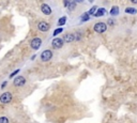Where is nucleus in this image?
Masks as SVG:
<instances>
[{
	"label": "nucleus",
	"instance_id": "6e6552de",
	"mask_svg": "<svg viewBox=\"0 0 137 123\" xmlns=\"http://www.w3.org/2000/svg\"><path fill=\"white\" fill-rule=\"evenodd\" d=\"M41 11L44 13V14H46V15H49L50 13H52V9H50V7L48 5V4H46V3H43L42 4V7H41Z\"/></svg>",
	"mask_w": 137,
	"mask_h": 123
},
{
	"label": "nucleus",
	"instance_id": "f03ea898",
	"mask_svg": "<svg viewBox=\"0 0 137 123\" xmlns=\"http://www.w3.org/2000/svg\"><path fill=\"white\" fill-rule=\"evenodd\" d=\"M11 101H12V94L10 92H5L0 96V102L3 103V104H8V103L11 102Z\"/></svg>",
	"mask_w": 137,
	"mask_h": 123
},
{
	"label": "nucleus",
	"instance_id": "f3484780",
	"mask_svg": "<svg viewBox=\"0 0 137 123\" xmlns=\"http://www.w3.org/2000/svg\"><path fill=\"white\" fill-rule=\"evenodd\" d=\"M62 31H63V29H62V28H58V29H56V30L54 31V34H53V36H55V37H56V36H58L59 33H61Z\"/></svg>",
	"mask_w": 137,
	"mask_h": 123
},
{
	"label": "nucleus",
	"instance_id": "9d476101",
	"mask_svg": "<svg viewBox=\"0 0 137 123\" xmlns=\"http://www.w3.org/2000/svg\"><path fill=\"white\" fill-rule=\"evenodd\" d=\"M106 13V10L104 9V8H101V9H99L98 10V12L95 13V17H100V16H102V15H104Z\"/></svg>",
	"mask_w": 137,
	"mask_h": 123
},
{
	"label": "nucleus",
	"instance_id": "4be33fe9",
	"mask_svg": "<svg viewBox=\"0 0 137 123\" xmlns=\"http://www.w3.org/2000/svg\"><path fill=\"white\" fill-rule=\"evenodd\" d=\"M132 2L133 3H137V0H132Z\"/></svg>",
	"mask_w": 137,
	"mask_h": 123
},
{
	"label": "nucleus",
	"instance_id": "39448f33",
	"mask_svg": "<svg viewBox=\"0 0 137 123\" xmlns=\"http://www.w3.org/2000/svg\"><path fill=\"white\" fill-rule=\"evenodd\" d=\"M13 84H14V86H16V87H21V86H24L25 84H26V79L22 76H17L15 79H14V81H13Z\"/></svg>",
	"mask_w": 137,
	"mask_h": 123
},
{
	"label": "nucleus",
	"instance_id": "f8f14e48",
	"mask_svg": "<svg viewBox=\"0 0 137 123\" xmlns=\"http://www.w3.org/2000/svg\"><path fill=\"white\" fill-rule=\"evenodd\" d=\"M98 10H99L98 7H95V5L92 7V8H91V10L89 11V15H95V13L98 12Z\"/></svg>",
	"mask_w": 137,
	"mask_h": 123
},
{
	"label": "nucleus",
	"instance_id": "1a4fd4ad",
	"mask_svg": "<svg viewBox=\"0 0 137 123\" xmlns=\"http://www.w3.org/2000/svg\"><path fill=\"white\" fill-rule=\"evenodd\" d=\"M74 40H75V38H74V34H72V33H67V34H65L64 38H63V41H65L66 43H71Z\"/></svg>",
	"mask_w": 137,
	"mask_h": 123
},
{
	"label": "nucleus",
	"instance_id": "aec40b11",
	"mask_svg": "<svg viewBox=\"0 0 137 123\" xmlns=\"http://www.w3.org/2000/svg\"><path fill=\"white\" fill-rule=\"evenodd\" d=\"M108 24H109V25H113L115 23H113V20H112V19H108Z\"/></svg>",
	"mask_w": 137,
	"mask_h": 123
},
{
	"label": "nucleus",
	"instance_id": "4468645a",
	"mask_svg": "<svg viewBox=\"0 0 137 123\" xmlns=\"http://www.w3.org/2000/svg\"><path fill=\"white\" fill-rule=\"evenodd\" d=\"M125 12L129 13V14H135L136 13V10L134 8H127V9H125Z\"/></svg>",
	"mask_w": 137,
	"mask_h": 123
},
{
	"label": "nucleus",
	"instance_id": "7ed1b4c3",
	"mask_svg": "<svg viewBox=\"0 0 137 123\" xmlns=\"http://www.w3.org/2000/svg\"><path fill=\"white\" fill-rule=\"evenodd\" d=\"M52 57H53V52H52L50 50H48V49L44 50V51L41 54V59H42V61H45V62L48 61V60H50Z\"/></svg>",
	"mask_w": 137,
	"mask_h": 123
},
{
	"label": "nucleus",
	"instance_id": "a211bd4d",
	"mask_svg": "<svg viewBox=\"0 0 137 123\" xmlns=\"http://www.w3.org/2000/svg\"><path fill=\"white\" fill-rule=\"evenodd\" d=\"M0 123H9V119L7 117H1L0 118Z\"/></svg>",
	"mask_w": 137,
	"mask_h": 123
},
{
	"label": "nucleus",
	"instance_id": "0eeeda50",
	"mask_svg": "<svg viewBox=\"0 0 137 123\" xmlns=\"http://www.w3.org/2000/svg\"><path fill=\"white\" fill-rule=\"evenodd\" d=\"M38 28H39L40 31L45 32L49 29V25L46 23V21H41V23H39V25H38Z\"/></svg>",
	"mask_w": 137,
	"mask_h": 123
},
{
	"label": "nucleus",
	"instance_id": "412c9836",
	"mask_svg": "<svg viewBox=\"0 0 137 123\" xmlns=\"http://www.w3.org/2000/svg\"><path fill=\"white\" fill-rule=\"evenodd\" d=\"M5 86H7V83L4 81V83L2 84V86H1V88H5Z\"/></svg>",
	"mask_w": 137,
	"mask_h": 123
},
{
	"label": "nucleus",
	"instance_id": "f257e3e1",
	"mask_svg": "<svg viewBox=\"0 0 137 123\" xmlns=\"http://www.w3.org/2000/svg\"><path fill=\"white\" fill-rule=\"evenodd\" d=\"M93 29H94V31L98 32V33H103V32H105V31H106V29H107V25H106L105 23H98V24L94 25Z\"/></svg>",
	"mask_w": 137,
	"mask_h": 123
},
{
	"label": "nucleus",
	"instance_id": "ddd939ff",
	"mask_svg": "<svg viewBox=\"0 0 137 123\" xmlns=\"http://www.w3.org/2000/svg\"><path fill=\"white\" fill-rule=\"evenodd\" d=\"M75 4H76V3H75L74 1H68V3H67V5H66V7H67V9H68V10H71V11H72V10H74Z\"/></svg>",
	"mask_w": 137,
	"mask_h": 123
},
{
	"label": "nucleus",
	"instance_id": "9b49d317",
	"mask_svg": "<svg viewBox=\"0 0 137 123\" xmlns=\"http://www.w3.org/2000/svg\"><path fill=\"white\" fill-rule=\"evenodd\" d=\"M110 14L112 16H116L119 14V8L118 7H112V9L110 10Z\"/></svg>",
	"mask_w": 137,
	"mask_h": 123
},
{
	"label": "nucleus",
	"instance_id": "6ab92c4d",
	"mask_svg": "<svg viewBox=\"0 0 137 123\" xmlns=\"http://www.w3.org/2000/svg\"><path fill=\"white\" fill-rule=\"evenodd\" d=\"M18 72H19V70H17V71H14V72H13L12 74H11V75H10V77H13V76H15V75H17V73H18Z\"/></svg>",
	"mask_w": 137,
	"mask_h": 123
},
{
	"label": "nucleus",
	"instance_id": "2eb2a0df",
	"mask_svg": "<svg viewBox=\"0 0 137 123\" xmlns=\"http://www.w3.org/2000/svg\"><path fill=\"white\" fill-rule=\"evenodd\" d=\"M65 21H66V17L63 16V17H61V18L58 20V25H59V26H63V25L65 24Z\"/></svg>",
	"mask_w": 137,
	"mask_h": 123
},
{
	"label": "nucleus",
	"instance_id": "20e7f679",
	"mask_svg": "<svg viewBox=\"0 0 137 123\" xmlns=\"http://www.w3.org/2000/svg\"><path fill=\"white\" fill-rule=\"evenodd\" d=\"M41 44H42V40H41V39H39V38H34V39L31 41V47H32L34 50H37V49L40 48Z\"/></svg>",
	"mask_w": 137,
	"mask_h": 123
},
{
	"label": "nucleus",
	"instance_id": "dca6fc26",
	"mask_svg": "<svg viewBox=\"0 0 137 123\" xmlns=\"http://www.w3.org/2000/svg\"><path fill=\"white\" fill-rule=\"evenodd\" d=\"M89 19V13H85L82 15V21H86Z\"/></svg>",
	"mask_w": 137,
	"mask_h": 123
},
{
	"label": "nucleus",
	"instance_id": "423d86ee",
	"mask_svg": "<svg viewBox=\"0 0 137 123\" xmlns=\"http://www.w3.org/2000/svg\"><path fill=\"white\" fill-rule=\"evenodd\" d=\"M63 39H60V38H56V39H54L53 40V42H52V44H53V46L55 47V48H61L62 46H63Z\"/></svg>",
	"mask_w": 137,
	"mask_h": 123
}]
</instances>
